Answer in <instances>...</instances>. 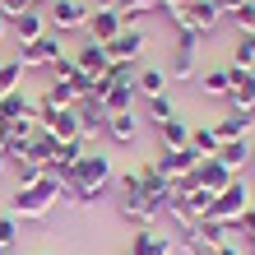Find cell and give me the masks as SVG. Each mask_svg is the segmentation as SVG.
<instances>
[{
  "label": "cell",
  "mask_w": 255,
  "mask_h": 255,
  "mask_svg": "<svg viewBox=\"0 0 255 255\" xmlns=\"http://www.w3.org/2000/svg\"><path fill=\"white\" fill-rule=\"evenodd\" d=\"M246 204H251V181H246V176H232V181L214 195V214H209V218L232 223V218H242V209H246Z\"/></svg>",
  "instance_id": "cell-4"
},
{
  "label": "cell",
  "mask_w": 255,
  "mask_h": 255,
  "mask_svg": "<svg viewBox=\"0 0 255 255\" xmlns=\"http://www.w3.org/2000/svg\"><path fill=\"white\" fill-rule=\"evenodd\" d=\"M37 126L47 130L56 144L79 139V116H74V107H65V112H37Z\"/></svg>",
  "instance_id": "cell-7"
},
{
  "label": "cell",
  "mask_w": 255,
  "mask_h": 255,
  "mask_svg": "<svg viewBox=\"0 0 255 255\" xmlns=\"http://www.w3.org/2000/svg\"><path fill=\"white\" fill-rule=\"evenodd\" d=\"M251 153H255V144H251ZM251 162H255V158H251Z\"/></svg>",
  "instance_id": "cell-45"
},
{
  "label": "cell",
  "mask_w": 255,
  "mask_h": 255,
  "mask_svg": "<svg viewBox=\"0 0 255 255\" xmlns=\"http://www.w3.org/2000/svg\"><path fill=\"white\" fill-rule=\"evenodd\" d=\"M251 176H255V162H251Z\"/></svg>",
  "instance_id": "cell-44"
},
{
  "label": "cell",
  "mask_w": 255,
  "mask_h": 255,
  "mask_svg": "<svg viewBox=\"0 0 255 255\" xmlns=\"http://www.w3.org/2000/svg\"><path fill=\"white\" fill-rule=\"evenodd\" d=\"M0 246H19V218H14V214H0Z\"/></svg>",
  "instance_id": "cell-34"
},
{
  "label": "cell",
  "mask_w": 255,
  "mask_h": 255,
  "mask_svg": "<svg viewBox=\"0 0 255 255\" xmlns=\"http://www.w3.org/2000/svg\"><path fill=\"white\" fill-rule=\"evenodd\" d=\"M246 246H251V255H255V237H251V242H246Z\"/></svg>",
  "instance_id": "cell-43"
},
{
  "label": "cell",
  "mask_w": 255,
  "mask_h": 255,
  "mask_svg": "<svg viewBox=\"0 0 255 255\" xmlns=\"http://www.w3.org/2000/svg\"><path fill=\"white\" fill-rule=\"evenodd\" d=\"M200 88H204V98H228V65L204 70L200 74Z\"/></svg>",
  "instance_id": "cell-30"
},
{
  "label": "cell",
  "mask_w": 255,
  "mask_h": 255,
  "mask_svg": "<svg viewBox=\"0 0 255 255\" xmlns=\"http://www.w3.org/2000/svg\"><path fill=\"white\" fill-rule=\"evenodd\" d=\"M158 148H190V126L181 116H172V121L158 126Z\"/></svg>",
  "instance_id": "cell-24"
},
{
  "label": "cell",
  "mask_w": 255,
  "mask_h": 255,
  "mask_svg": "<svg viewBox=\"0 0 255 255\" xmlns=\"http://www.w3.org/2000/svg\"><path fill=\"white\" fill-rule=\"evenodd\" d=\"M218 148H223V144H218L214 126H190V153L200 158V162H204V158H218Z\"/></svg>",
  "instance_id": "cell-25"
},
{
  "label": "cell",
  "mask_w": 255,
  "mask_h": 255,
  "mask_svg": "<svg viewBox=\"0 0 255 255\" xmlns=\"http://www.w3.org/2000/svg\"><path fill=\"white\" fill-rule=\"evenodd\" d=\"M5 172H9V158H5V153H0V176H5Z\"/></svg>",
  "instance_id": "cell-40"
},
{
  "label": "cell",
  "mask_w": 255,
  "mask_h": 255,
  "mask_svg": "<svg viewBox=\"0 0 255 255\" xmlns=\"http://www.w3.org/2000/svg\"><path fill=\"white\" fill-rule=\"evenodd\" d=\"M214 255H242V246H232V242H223V246H218Z\"/></svg>",
  "instance_id": "cell-38"
},
{
  "label": "cell",
  "mask_w": 255,
  "mask_h": 255,
  "mask_svg": "<svg viewBox=\"0 0 255 255\" xmlns=\"http://www.w3.org/2000/svg\"><path fill=\"white\" fill-rule=\"evenodd\" d=\"M9 28H14V37H19V47L37 42L42 33H51V28H47V14H42V9H23L19 19H9Z\"/></svg>",
  "instance_id": "cell-17"
},
{
  "label": "cell",
  "mask_w": 255,
  "mask_h": 255,
  "mask_svg": "<svg viewBox=\"0 0 255 255\" xmlns=\"http://www.w3.org/2000/svg\"><path fill=\"white\" fill-rule=\"evenodd\" d=\"M9 172H14V190L37 186L42 176H47V167H42V162H28V158H14V162H9Z\"/></svg>",
  "instance_id": "cell-28"
},
{
  "label": "cell",
  "mask_w": 255,
  "mask_h": 255,
  "mask_svg": "<svg viewBox=\"0 0 255 255\" xmlns=\"http://www.w3.org/2000/svg\"><path fill=\"white\" fill-rule=\"evenodd\" d=\"M56 200H61V181H51V176H42L37 186H23V190H14L9 195V214L19 218V223H37V218H47Z\"/></svg>",
  "instance_id": "cell-2"
},
{
  "label": "cell",
  "mask_w": 255,
  "mask_h": 255,
  "mask_svg": "<svg viewBox=\"0 0 255 255\" xmlns=\"http://www.w3.org/2000/svg\"><path fill=\"white\" fill-rule=\"evenodd\" d=\"M0 121L14 126V121H37V102L23 93V88H14V93H0Z\"/></svg>",
  "instance_id": "cell-12"
},
{
  "label": "cell",
  "mask_w": 255,
  "mask_h": 255,
  "mask_svg": "<svg viewBox=\"0 0 255 255\" xmlns=\"http://www.w3.org/2000/svg\"><path fill=\"white\" fill-rule=\"evenodd\" d=\"M251 144L246 139H237V144H223L218 148V162H223V167H228V172H237V176H242V167H251Z\"/></svg>",
  "instance_id": "cell-26"
},
{
  "label": "cell",
  "mask_w": 255,
  "mask_h": 255,
  "mask_svg": "<svg viewBox=\"0 0 255 255\" xmlns=\"http://www.w3.org/2000/svg\"><path fill=\"white\" fill-rule=\"evenodd\" d=\"M74 65H79L88 79H102V74L112 70V56H107V47H98V42H88V37H84V47L74 51Z\"/></svg>",
  "instance_id": "cell-15"
},
{
  "label": "cell",
  "mask_w": 255,
  "mask_h": 255,
  "mask_svg": "<svg viewBox=\"0 0 255 255\" xmlns=\"http://www.w3.org/2000/svg\"><path fill=\"white\" fill-rule=\"evenodd\" d=\"M232 19H237V28H242V37H255V5H251V0L232 14Z\"/></svg>",
  "instance_id": "cell-35"
},
{
  "label": "cell",
  "mask_w": 255,
  "mask_h": 255,
  "mask_svg": "<svg viewBox=\"0 0 255 255\" xmlns=\"http://www.w3.org/2000/svg\"><path fill=\"white\" fill-rule=\"evenodd\" d=\"M74 102H79L74 84H56V79H51V88L37 98V112H65V107H74Z\"/></svg>",
  "instance_id": "cell-21"
},
{
  "label": "cell",
  "mask_w": 255,
  "mask_h": 255,
  "mask_svg": "<svg viewBox=\"0 0 255 255\" xmlns=\"http://www.w3.org/2000/svg\"><path fill=\"white\" fill-rule=\"evenodd\" d=\"M251 130H255V112H228L223 121H214L218 144H237V139H246Z\"/></svg>",
  "instance_id": "cell-14"
},
{
  "label": "cell",
  "mask_w": 255,
  "mask_h": 255,
  "mask_svg": "<svg viewBox=\"0 0 255 255\" xmlns=\"http://www.w3.org/2000/svg\"><path fill=\"white\" fill-rule=\"evenodd\" d=\"M232 176H237V172H228V167H223L218 158H204V162H195V181H200L204 190H214V195H218L223 186H228Z\"/></svg>",
  "instance_id": "cell-20"
},
{
  "label": "cell",
  "mask_w": 255,
  "mask_h": 255,
  "mask_svg": "<svg viewBox=\"0 0 255 255\" xmlns=\"http://www.w3.org/2000/svg\"><path fill=\"white\" fill-rule=\"evenodd\" d=\"M42 5H51V0H33V9H42Z\"/></svg>",
  "instance_id": "cell-41"
},
{
  "label": "cell",
  "mask_w": 255,
  "mask_h": 255,
  "mask_svg": "<svg viewBox=\"0 0 255 255\" xmlns=\"http://www.w3.org/2000/svg\"><path fill=\"white\" fill-rule=\"evenodd\" d=\"M195 162H200V158H195L190 148H158L153 167L167 176V181H181V176H190V172H195Z\"/></svg>",
  "instance_id": "cell-9"
},
{
  "label": "cell",
  "mask_w": 255,
  "mask_h": 255,
  "mask_svg": "<svg viewBox=\"0 0 255 255\" xmlns=\"http://www.w3.org/2000/svg\"><path fill=\"white\" fill-rule=\"evenodd\" d=\"M0 255H14V251H9V246H0Z\"/></svg>",
  "instance_id": "cell-42"
},
{
  "label": "cell",
  "mask_w": 255,
  "mask_h": 255,
  "mask_svg": "<svg viewBox=\"0 0 255 255\" xmlns=\"http://www.w3.org/2000/svg\"><path fill=\"white\" fill-rule=\"evenodd\" d=\"M102 134H107L112 144L130 148V144H134V134H139V116H134V112H121V116H107V130H102Z\"/></svg>",
  "instance_id": "cell-19"
},
{
  "label": "cell",
  "mask_w": 255,
  "mask_h": 255,
  "mask_svg": "<svg viewBox=\"0 0 255 255\" xmlns=\"http://www.w3.org/2000/svg\"><path fill=\"white\" fill-rule=\"evenodd\" d=\"M126 255H172V237L162 228H134Z\"/></svg>",
  "instance_id": "cell-11"
},
{
  "label": "cell",
  "mask_w": 255,
  "mask_h": 255,
  "mask_svg": "<svg viewBox=\"0 0 255 255\" xmlns=\"http://www.w3.org/2000/svg\"><path fill=\"white\" fill-rule=\"evenodd\" d=\"M214 5H218V14H237V9L246 5V0H214Z\"/></svg>",
  "instance_id": "cell-37"
},
{
  "label": "cell",
  "mask_w": 255,
  "mask_h": 255,
  "mask_svg": "<svg viewBox=\"0 0 255 255\" xmlns=\"http://www.w3.org/2000/svg\"><path fill=\"white\" fill-rule=\"evenodd\" d=\"M228 65H232V70H255V37H237Z\"/></svg>",
  "instance_id": "cell-31"
},
{
  "label": "cell",
  "mask_w": 255,
  "mask_h": 255,
  "mask_svg": "<svg viewBox=\"0 0 255 255\" xmlns=\"http://www.w3.org/2000/svg\"><path fill=\"white\" fill-rule=\"evenodd\" d=\"M56 56H65V47H61V33H42L37 42L19 47V61H23V70H33V65H51Z\"/></svg>",
  "instance_id": "cell-6"
},
{
  "label": "cell",
  "mask_w": 255,
  "mask_h": 255,
  "mask_svg": "<svg viewBox=\"0 0 255 255\" xmlns=\"http://www.w3.org/2000/svg\"><path fill=\"white\" fill-rule=\"evenodd\" d=\"M47 70H51V79H56V84H74V74H79V65H74V51L56 56V61H51Z\"/></svg>",
  "instance_id": "cell-32"
},
{
  "label": "cell",
  "mask_w": 255,
  "mask_h": 255,
  "mask_svg": "<svg viewBox=\"0 0 255 255\" xmlns=\"http://www.w3.org/2000/svg\"><path fill=\"white\" fill-rule=\"evenodd\" d=\"M121 14H116V9H93V14H88V28H84V37L88 42H98V47H107V42L116 37V33H121Z\"/></svg>",
  "instance_id": "cell-13"
},
{
  "label": "cell",
  "mask_w": 255,
  "mask_h": 255,
  "mask_svg": "<svg viewBox=\"0 0 255 255\" xmlns=\"http://www.w3.org/2000/svg\"><path fill=\"white\" fill-rule=\"evenodd\" d=\"M19 79H23V61L19 56H14V61H0V93H14Z\"/></svg>",
  "instance_id": "cell-33"
},
{
  "label": "cell",
  "mask_w": 255,
  "mask_h": 255,
  "mask_svg": "<svg viewBox=\"0 0 255 255\" xmlns=\"http://www.w3.org/2000/svg\"><path fill=\"white\" fill-rule=\"evenodd\" d=\"M228 112H255V70H232L228 65Z\"/></svg>",
  "instance_id": "cell-5"
},
{
  "label": "cell",
  "mask_w": 255,
  "mask_h": 255,
  "mask_svg": "<svg viewBox=\"0 0 255 255\" xmlns=\"http://www.w3.org/2000/svg\"><path fill=\"white\" fill-rule=\"evenodd\" d=\"M162 5H167V9H186L190 0H162Z\"/></svg>",
  "instance_id": "cell-39"
},
{
  "label": "cell",
  "mask_w": 255,
  "mask_h": 255,
  "mask_svg": "<svg viewBox=\"0 0 255 255\" xmlns=\"http://www.w3.org/2000/svg\"><path fill=\"white\" fill-rule=\"evenodd\" d=\"M134 93H139V98H158V93H167V70H158V65L134 70Z\"/></svg>",
  "instance_id": "cell-23"
},
{
  "label": "cell",
  "mask_w": 255,
  "mask_h": 255,
  "mask_svg": "<svg viewBox=\"0 0 255 255\" xmlns=\"http://www.w3.org/2000/svg\"><path fill=\"white\" fill-rule=\"evenodd\" d=\"M107 84V79H102ZM134 102H139V93H134V84H107V93H102V112L107 116H121V112H134Z\"/></svg>",
  "instance_id": "cell-18"
},
{
  "label": "cell",
  "mask_w": 255,
  "mask_h": 255,
  "mask_svg": "<svg viewBox=\"0 0 255 255\" xmlns=\"http://www.w3.org/2000/svg\"><path fill=\"white\" fill-rule=\"evenodd\" d=\"M19 158H28V162H42V167H47V162L56 158V139H51V134L37 126V134H33V139H28V144L19 148Z\"/></svg>",
  "instance_id": "cell-22"
},
{
  "label": "cell",
  "mask_w": 255,
  "mask_h": 255,
  "mask_svg": "<svg viewBox=\"0 0 255 255\" xmlns=\"http://www.w3.org/2000/svg\"><path fill=\"white\" fill-rule=\"evenodd\" d=\"M144 116H148V126H162V121H172V116H176V102H172V93L144 98Z\"/></svg>",
  "instance_id": "cell-29"
},
{
  "label": "cell",
  "mask_w": 255,
  "mask_h": 255,
  "mask_svg": "<svg viewBox=\"0 0 255 255\" xmlns=\"http://www.w3.org/2000/svg\"><path fill=\"white\" fill-rule=\"evenodd\" d=\"M134 172H139V190H144L148 200H153V204L162 209V214H167V204H172V181H167V176H162V172L153 167V162H139Z\"/></svg>",
  "instance_id": "cell-10"
},
{
  "label": "cell",
  "mask_w": 255,
  "mask_h": 255,
  "mask_svg": "<svg viewBox=\"0 0 255 255\" xmlns=\"http://www.w3.org/2000/svg\"><path fill=\"white\" fill-rule=\"evenodd\" d=\"M88 14H93V5H84V0H51L47 5V28L51 33H84Z\"/></svg>",
  "instance_id": "cell-3"
},
{
  "label": "cell",
  "mask_w": 255,
  "mask_h": 255,
  "mask_svg": "<svg viewBox=\"0 0 255 255\" xmlns=\"http://www.w3.org/2000/svg\"><path fill=\"white\" fill-rule=\"evenodd\" d=\"M23 9H33V0H0V14L5 19H19Z\"/></svg>",
  "instance_id": "cell-36"
},
{
  "label": "cell",
  "mask_w": 255,
  "mask_h": 255,
  "mask_svg": "<svg viewBox=\"0 0 255 255\" xmlns=\"http://www.w3.org/2000/svg\"><path fill=\"white\" fill-rule=\"evenodd\" d=\"M158 5H162V0H116V14H121L126 28H139V19H144V14H153Z\"/></svg>",
  "instance_id": "cell-27"
},
{
  "label": "cell",
  "mask_w": 255,
  "mask_h": 255,
  "mask_svg": "<svg viewBox=\"0 0 255 255\" xmlns=\"http://www.w3.org/2000/svg\"><path fill=\"white\" fill-rule=\"evenodd\" d=\"M74 116H79V134H88V139H98L107 130V112H102L98 98H79L74 102Z\"/></svg>",
  "instance_id": "cell-16"
},
{
  "label": "cell",
  "mask_w": 255,
  "mask_h": 255,
  "mask_svg": "<svg viewBox=\"0 0 255 255\" xmlns=\"http://www.w3.org/2000/svg\"><path fill=\"white\" fill-rule=\"evenodd\" d=\"M42 255H47V251H42Z\"/></svg>",
  "instance_id": "cell-47"
},
{
  "label": "cell",
  "mask_w": 255,
  "mask_h": 255,
  "mask_svg": "<svg viewBox=\"0 0 255 255\" xmlns=\"http://www.w3.org/2000/svg\"><path fill=\"white\" fill-rule=\"evenodd\" d=\"M251 5H255V0H251Z\"/></svg>",
  "instance_id": "cell-46"
},
{
  "label": "cell",
  "mask_w": 255,
  "mask_h": 255,
  "mask_svg": "<svg viewBox=\"0 0 255 255\" xmlns=\"http://www.w3.org/2000/svg\"><path fill=\"white\" fill-rule=\"evenodd\" d=\"M144 47H148L144 28H121V33L107 42V56H112V61H130V65H134V61L144 56Z\"/></svg>",
  "instance_id": "cell-8"
},
{
  "label": "cell",
  "mask_w": 255,
  "mask_h": 255,
  "mask_svg": "<svg viewBox=\"0 0 255 255\" xmlns=\"http://www.w3.org/2000/svg\"><path fill=\"white\" fill-rule=\"evenodd\" d=\"M116 186V167H112V158L107 153H84L79 158V167H74V181L61 190V195H70V204L74 209H88L93 200H102Z\"/></svg>",
  "instance_id": "cell-1"
}]
</instances>
